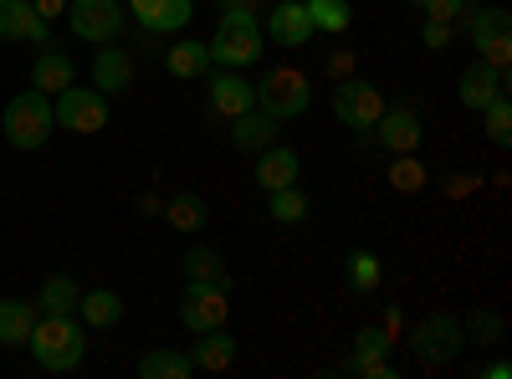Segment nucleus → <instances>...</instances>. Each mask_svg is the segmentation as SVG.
<instances>
[{
  "label": "nucleus",
  "mask_w": 512,
  "mask_h": 379,
  "mask_svg": "<svg viewBox=\"0 0 512 379\" xmlns=\"http://www.w3.org/2000/svg\"><path fill=\"white\" fill-rule=\"evenodd\" d=\"M26 349L47 374H67L88 359V333H82V323H72V313H41Z\"/></svg>",
  "instance_id": "nucleus-1"
},
{
  "label": "nucleus",
  "mask_w": 512,
  "mask_h": 379,
  "mask_svg": "<svg viewBox=\"0 0 512 379\" xmlns=\"http://www.w3.org/2000/svg\"><path fill=\"white\" fill-rule=\"evenodd\" d=\"M205 47H210V67L241 72V67H251V62H262L267 31H262V21H256V16H236V11H226L221 26H216V36H210Z\"/></svg>",
  "instance_id": "nucleus-2"
},
{
  "label": "nucleus",
  "mask_w": 512,
  "mask_h": 379,
  "mask_svg": "<svg viewBox=\"0 0 512 379\" xmlns=\"http://www.w3.org/2000/svg\"><path fill=\"white\" fill-rule=\"evenodd\" d=\"M52 129H57L52 98H47V93H36V88L16 93V98L6 103V113H0V134H6V144H11V149H26V154L47 144Z\"/></svg>",
  "instance_id": "nucleus-3"
},
{
  "label": "nucleus",
  "mask_w": 512,
  "mask_h": 379,
  "mask_svg": "<svg viewBox=\"0 0 512 379\" xmlns=\"http://www.w3.org/2000/svg\"><path fill=\"white\" fill-rule=\"evenodd\" d=\"M251 88H256V108L272 113L277 123L303 118L308 103H313V77L303 67H272L262 82H251Z\"/></svg>",
  "instance_id": "nucleus-4"
},
{
  "label": "nucleus",
  "mask_w": 512,
  "mask_h": 379,
  "mask_svg": "<svg viewBox=\"0 0 512 379\" xmlns=\"http://www.w3.org/2000/svg\"><path fill=\"white\" fill-rule=\"evenodd\" d=\"M410 349L425 369H446L456 364V354L466 349V323L456 313H431V318H420L415 333H410Z\"/></svg>",
  "instance_id": "nucleus-5"
},
{
  "label": "nucleus",
  "mask_w": 512,
  "mask_h": 379,
  "mask_svg": "<svg viewBox=\"0 0 512 379\" xmlns=\"http://www.w3.org/2000/svg\"><path fill=\"white\" fill-rule=\"evenodd\" d=\"M52 118H57V129H72V134H103L108 129V93L98 88H62L52 98Z\"/></svg>",
  "instance_id": "nucleus-6"
},
{
  "label": "nucleus",
  "mask_w": 512,
  "mask_h": 379,
  "mask_svg": "<svg viewBox=\"0 0 512 379\" xmlns=\"http://www.w3.org/2000/svg\"><path fill=\"white\" fill-rule=\"evenodd\" d=\"M328 103H333V118L344 123V129H354V134L374 129V118L390 108V103H384V93L374 88V82H364V77H344Z\"/></svg>",
  "instance_id": "nucleus-7"
},
{
  "label": "nucleus",
  "mask_w": 512,
  "mask_h": 379,
  "mask_svg": "<svg viewBox=\"0 0 512 379\" xmlns=\"http://www.w3.org/2000/svg\"><path fill=\"white\" fill-rule=\"evenodd\" d=\"M364 149H384V154H415L420 149V113L415 108H384L374 118V129L359 134Z\"/></svg>",
  "instance_id": "nucleus-8"
},
{
  "label": "nucleus",
  "mask_w": 512,
  "mask_h": 379,
  "mask_svg": "<svg viewBox=\"0 0 512 379\" xmlns=\"http://www.w3.org/2000/svg\"><path fill=\"white\" fill-rule=\"evenodd\" d=\"M67 21L77 41H93V47H108L123 31V6L118 0H67Z\"/></svg>",
  "instance_id": "nucleus-9"
},
{
  "label": "nucleus",
  "mask_w": 512,
  "mask_h": 379,
  "mask_svg": "<svg viewBox=\"0 0 512 379\" xmlns=\"http://www.w3.org/2000/svg\"><path fill=\"white\" fill-rule=\"evenodd\" d=\"M231 318V292L221 282H185V303H180V323L190 333H205V328H226Z\"/></svg>",
  "instance_id": "nucleus-10"
},
{
  "label": "nucleus",
  "mask_w": 512,
  "mask_h": 379,
  "mask_svg": "<svg viewBox=\"0 0 512 379\" xmlns=\"http://www.w3.org/2000/svg\"><path fill=\"white\" fill-rule=\"evenodd\" d=\"M390 349H395V339H390L384 328H359V339H354V359H349L344 369H349V374H364V379H395Z\"/></svg>",
  "instance_id": "nucleus-11"
},
{
  "label": "nucleus",
  "mask_w": 512,
  "mask_h": 379,
  "mask_svg": "<svg viewBox=\"0 0 512 379\" xmlns=\"http://www.w3.org/2000/svg\"><path fill=\"white\" fill-rule=\"evenodd\" d=\"M456 98H461V108L466 113H482L492 98H507V72L502 67H487L482 57L461 72V82H456Z\"/></svg>",
  "instance_id": "nucleus-12"
},
{
  "label": "nucleus",
  "mask_w": 512,
  "mask_h": 379,
  "mask_svg": "<svg viewBox=\"0 0 512 379\" xmlns=\"http://www.w3.org/2000/svg\"><path fill=\"white\" fill-rule=\"evenodd\" d=\"M52 21H41L31 11V0H0V41H31V47H47Z\"/></svg>",
  "instance_id": "nucleus-13"
},
{
  "label": "nucleus",
  "mask_w": 512,
  "mask_h": 379,
  "mask_svg": "<svg viewBox=\"0 0 512 379\" xmlns=\"http://www.w3.org/2000/svg\"><path fill=\"white\" fill-rule=\"evenodd\" d=\"M128 11L139 16V26H144L149 36H169V31L190 26L195 0H128Z\"/></svg>",
  "instance_id": "nucleus-14"
},
{
  "label": "nucleus",
  "mask_w": 512,
  "mask_h": 379,
  "mask_svg": "<svg viewBox=\"0 0 512 379\" xmlns=\"http://www.w3.org/2000/svg\"><path fill=\"white\" fill-rule=\"evenodd\" d=\"M246 108H256V88H251V82L241 77V72H216V77H210V113H216V118H241Z\"/></svg>",
  "instance_id": "nucleus-15"
},
{
  "label": "nucleus",
  "mask_w": 512,
  "mask_h": 379,
  "mask_svg": "<svg viewBox=\"0 0 512 379\" xmlns=\"http://www.w3.org/2000/svg\"><path fill=\"white\" fill-rule=\"evenodd\" d=\"M277 47L297 52V47H308L313 41V21H308V6H297V0H282L277 11H267V26H262Z\"/></svg>",
  "instance_id": "nucleus-16"
},
{
  "label": "nucleus",
  "mask_w": 512,
  "mask_h": 379,
  "mask_svg": "<svg viewBox=\"0 0 512 379\" xmlns=\"http://www.w3.org/2000/svg\"><path fill=\"white\" fill-rule=\"evenodd\" d=\"M297 175H303V159H297V149L267 144L262 154H256V185H262V190H282V185H297Z\"/></svg>",
  "instance_id": "nucleus-17"
},
{
  "label": "nucleus",
  "mask_w": 512,
  "mask_h": 379,
  "mask_svg": "<svg viewBox=\"0 0 512 379\" xmlns=\"http://www.w3.org/2000/svg\"><path fill=\"white\" fill-rule=\"evenodd\" d=\"M231 144L236 154H262L267 144H277V118L262 108H246L241 118H231Z\"/></svg>",
  "instance_id": "nucleus-18"
},
{
  "label": "nucleus",
  "mask_w": 512,
  "mask_h": 379,
  "mask_svg": "<svg viewBox=\"0 0 512 379\" xmlns=\"http://www.w3.org/2000/svg\"><path fill=\"white\" fill-rule=\"evenodd\" d=\"M93 88H98V93H128V88H134V52L103 47V52L93 57Z\"/></svg>",
  "instance_id": "nucleus-19"
},
{
  "label": "nucleus",
  "mask_w": 512,
  "mask_h": 379,
  "mask_svg": "<svg viewBox=\"0 0 512 379\" xmlns=\"http://www.w3.org/2000/svg\"><path fill=\"white\" fill-rule=\"evenodd\" d=\"M31 88L57 98L62 88H72V57L62 47H41V57L31 62Z\"/></svg>",
  "instance_id": "nucleus-20"
},
{
  "label": "nucleus",
  "mask_w": 512,
  "mask_h": 379,
  "mask_svg": "<svg viewBox=\"0 0 512 379\" xmlns=\"http://www.w3.org/2000/svg\"><path fill=\"white\" fill-rule=\"evenodd\" d=\"M195 349H190V359H195V369H205V374H226L231 364H236V339L226 328H205V333H195Z\"/></svg>",
  "instance_id": "nucleus-21"
},
{
  "label": "nucleus",
  "mask_w": 512,
  "mask_h": 379,
  "mask_svg": "<svg viewBox=\"0 0 512 379\" xmlns=\"http://www.w3.org/2000/svg\"><path fill=\"white\" fill-rule=\"evenodd\" d=\"M36 303H16V298H0V344L6 349H26L31 344V328H36Z\"/></svg>",
  "instance_id": "nucleus-22"
},
{
  "label": "nucleus",
  "mask_w": 512,
  "mask_h": 379,
  "mask_svg": "<svg viewBox=\"0 0 512 379\" xmlns=\"http://www.w3.org/2000/svg\"><path fill=\"white\" fill-rule=\"evenodd\" d=\"M472 47H477V57L487 62V67H512V21L502 16V21H492L487 31H477L472 36Z\"/></svg>",
  "instance_id": "nucleus-23"
},
{
  "label": "nucleus",
  "mask_w": 512,
  "mask_h": 379,
  "mask_svg": "<svg viewBox=\"0 0 512 379\" xmlns=\"http://www.w3.org/2000/svg\"><path fill=\"white\" fill-rule=\"evenodd\" d=\"M164 72L180 77V82L205 77V72H210V47H205V41H175V47H169V57H164Z\"/></svg>",
  "instance_id": "nucleus-24"
},
{
  "label": "nucleus",
  "mask_w": 512,
  "mask_h": 379,
  "mask_svg": "<svg viewBox=\"0 0 512 379\" xmlns=\"http://www.w3.org/2000/svg\"><path fill=\"white\" fill-rule=\"evenodd\" d=\"M195 374V359L185 349H149L139 359V379H190Z\"/></svg>",
  "instance_id": "nucleus-25"
},
{
  "label": "nucleus",
  "mask_w": 512,
  "mask_h": 379,
  "mask_svg": "<svg viewBox=\"0 0 512 379\" xmlns=\"http://www.w3.org/2000/svg\"><path fill=\"white\" fill-rule=\"evenodd\" d=\"M205 200L195 195V190H180V195H169L164 200V221L175 226V231H185V236H195V231H205Z\"/></svg>",
  "instance_id": "nucleus-26"
},
{
  "label": "nucleus",
  "mask_w": 512,
  "mask_h": 379,
  "mask_svg": "<svg viewBox=\"0 0 512 379\" xmlns=\"http://www.w3.org/2000/svg\"><path fill=\"white\" fill-rule=\"evenodd\" d=\"M77 313H82V323H93V328H113V323H123V298H118L113 287L82 292V298H77Z\"/></svg>",
  "instance_id": "nucleus-27"
},
{
  "label": "nucleus",
  "mask_w": 512,
  "mask_h": 379,
  "mask_svg": "<svg viewBox=\"0 0 512 379\" xmlns=\"http://www.w3.org/2000/svg\"><path fill=\"white\" fill-rule=\"evenodd\" d=\"M267 221H277V226H303V221H308V195L297 190V185L267 190Z\"/></svg>",
  "instance_id": "nucleus-28"
},
{
  "label": "nucleus",
  "mask_w": 512,
  "mask_h": 379,
  "mask_svg": "<svg viewBox=\"0 0 512 379\" xmlns=\"http://www.w3.org/2000/svg\"><path fill=\"white\" fill-rule=\"evenodd\" d=\"M180 272H185V282H221L226 287V262H221L216 246H190Z\"/></svg>",
  "instance_id": "nucleus-29"
},
{
  "label": "nucleus",
  "mask_w": 512,
  "mask_h": 379,
  "mask_svg": "<svg viewBox=\"0 0 512 379\" xmlns=\"http://www.w3.org/2000/svg\"><path fill=\"white\" fill-rule=\"evenodd\" d=\"M77 298H82L77 282L57 272V277L41 282V292H36V313H77Z\"/></svg>",
  "instance_id": "nucleus-30"
},
{
  "label": "nucleus",
  "mask_w": 512,
  "mask_h": 379,
  "mask_svg": "<svg viewBox=\"0 0 512 379\" xmlns=\"http://www.w3.org/2000/svg\"><path fill=\"white\" fill-rule=\"evenodd\" d=\"M308 21H313V31L344 36L354 26V6H349V0H308Z\"/></svg>",
  "instance_id": "nucleus-31"
},
{
  "label": "nucleus",
  "mask_w": 512,
  "mask_h": 379,
  "mask_svg": "<svg viewBox=\"0 0 512 379\" xmlns=\"http://www.w3.org/2000/svg\"><path fill=\"white\" fill-rule=\"evenodd\" d=\"M344 277H349V287L354 292H374L379 282H384V267H379V257L374 251H349V262H344Z\"/></svg>",
  "instance_id": "nucleus-32"
},
{
  "label": "nucleus",
  "mask_w": 512,
  "mask_h": 379,
  "mask_svg": "<svg viewBox=\"0 0 512 379\" xmlns=\"http://www.w3.org/2000/svg\"><path fill=\"white\" fill-rule=\"evenodd\" d=\"M482 134H487L497 149L512 144V103H507V98H492V103L482 108Z\"/></svg>",
  "instance_id": "nucleus-33"
},
{
  "label": "nucleus",
  "mask_w": 512,
  "mask_h": 379,
  "mask_svg": "<svg viewBox=\"0 0 512 379\" xmlns=\"http://www.w3.org/2000/svg\"><path fill=\"white\" fill-rule=\"evenodd\" d=\"M390 185L400 190V195H415V190H425V170L415 164V154H395V170H390Z\"/></svg>",
  "instance_id": "nucleus-34"
},
{
  "label": "nucleus",
  "mask_w": 512,
  "mask_h": 379,
  "mask_svg": "<svg viewBox=\"0 0 512 379\" xmlns=\"http://www.w3.org/2000/svg\"><path fill=\"white\" fill-rule=\"evenodd\" d=\"M420 41H425V47H431V52H446L451 41H456V26H451V21H425Z\"/></svg>",
  "instance_id": "nucleus-35"
},
{
  "label": "nucleus",
  "mask_w": 512,
  "mask_h": 379,
  "mask_svg": "<svg viewBox=\"0 0 512 379\" xmlns=\"http://www.w3.org/2000/svg\"><path fill=\"white\" fill-rule=\"evenodd\" d=\"M466 6V0H420V11L431 21H456V11Z\"/></svg>",
  "instance_id": "nucleus-36"
},
{
  "label": "nucleus",
  "mask_w": 512,
  "mask_h": 379,
  "mask_svg": "<svg viewBox=\"0 0 512 379\" xmlns=\"http://www.w3.org/2000/svg\"><path fill=\"white\" fill-rule=\"evenodd\" d=\"M472 328H477V339H487V344H497V339H502V318H497V313H477V323H472Z\"/></svg>",
  "instance_id": "nucleus-37"
},
{
  "label": "nucleus",
  "mask_w": 512,
  "mask_h": 379,
  "mask_svg": "<svg viewBox=\"0 0 512 379\" xmlns=\"http://www.w3.org/2000/svg\"><path fill=\"white\" fill-rule=\"evenodd\" d=\"M31 11L41 21H57V16H67V0H31Z\"/></svg>",
  "instance_id": "nucleus-38"
},
{
  "label": "nucleus",
  "mask_w": 512,
  "mask_h": 379,
  "mask_svg": "<svg viewBox=\"0 0 512 379\" xmlns=\"http://www.w3.org/2000/svg\"><path fill=\"white\" fill-rule=\"evenodd\" d=\"M328 72H333L338 82L354 77V52H333V57H328Z\"/></svg>",
  "instance_id": "nucleus-39"
},
{
  "label": "nucleus",
  "mask_w": 512,
  "mask_h": 379,
  "mask_svg": "<svg viewBox=\"0 0 512 379\" xmlns=\"http://www.w3.org/2000/svg\"><path fill=\"white\" fill-rule=\"evenodd\" d=\"M236 11V16H262V0H221V16Z\"/></svg>",
  "instance_id": "nucleus-40"
},
{
  "label": "nucleus",
  "mask_w": 512,
  "mask_h": 379,
  "mask_svg": "<svg viewBox=\"0 0 512 379\" xmlns=\"http://www.w3.org/2000/svg\"><path fill=\"white\" fill-rule=\"evenodd\" d=\"M482 374H487V379H512V364H507V359H492Z\"/></svg>",
  "instance_id": "nucleus-41"
},
{
  "label": "nucleus",
  "mask_w": 512,
  "mask_h": 379,
  "mask_svg": "<svg viewBox=\"0 0 512 379\" xmlns=\"http://www.w3.org/2000/svg\"><path fill=\"white\" fill-rule=\"evenodd\" d=\"M384 333H390V339L400 333V308H390V313H384Z\"/></svg>",
  "instance_id": "nucleus-42"
},
{
  "label": "nucleus",
  "mask_w": 512,
  "mask_h": 379,
  "mask_svg": "<svg viewBox=\"0 0 512 379\" xmlns=\"http://www.w3.org/2000/svg\"><path fill=\"white\" fill-rule=\"evenodd\" d=\"M405 6H420V0H405Z\"/></svg>",
  "instance_id": "nucleus-43"
}]
</instances>
